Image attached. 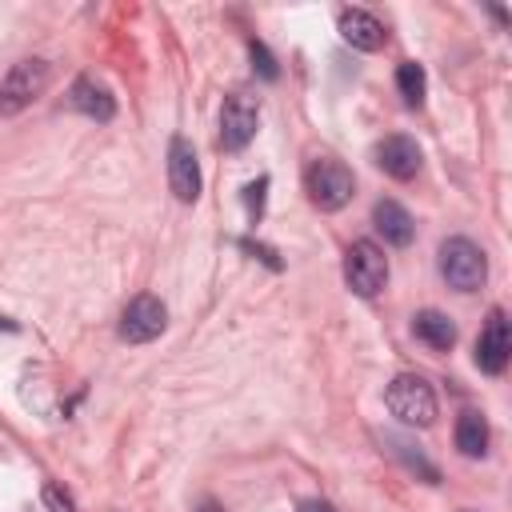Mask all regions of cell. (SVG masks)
I'll return each mask as SVG.
<instances>
[{"label":"cell","mask_w":512,"mask_h":512,"mask_svg":"<svg viewBox=\"0 0 512 512\" xmlns=\"http://www.w3.org/2000/svg\"><path fill=\"white\" fill-rule=\"evenodd\" d=\"M456 448H460L464 456H472V460L488 452V420H484L476 408L460 412V420H456Z\"/></svg>","instance_id":"cell-15"},{"label":"cell","mask_w":512,"mask_h":512,"mask_svg":"<svg viewBox=\"0 0 512 512\" xmlns=\"http://www.w3.org/2000/svg\"><path fill=\"white\" fill-rule=\"evenodd\" d=\"M508 352H512V336H508V316L504 308H492L480 336H476V368L488 372V376H500L504 364H508Z\"/></svg>","instance_id":"cell-8"},{"label":"cell","mask_w":512,"mask_h":512,"mask_svg":"<svg viewBox=\"0 0 512 512\" xmlns=\"http://www.w3.org/2000/svg\"><path fill=\"white\" fill-rule=\"evenodd\" d=\"M384 404H388V412H392L400 424H408V428H428V424L436 420V392H432V384H428L424 376H412V372H400V376L388 384Z\"/></svg>","instance_id":"cell-2"},{"label":"cell","mask_w":512,"mask_h":512,"mask_svg":"<svg viewBox=\"0 0 512 512\" xmlns=\"http://www.w3.org/2000/svg\"><path fill=\"white\" fill-rule=\"evenodd\" d=\"M460 512H472V508H460Z\"/></svg>","instance_id":"cell-24"},{"label":"cell","mask_w":512,"mask_h":512,"mask_svg":"<svg viewBox=\"0 0 512 512\" xmlns=\"http://www.w3.org/2000/svg\"><path fill=\"white\" fill-rule=\"evenodd\" d=\"M168 188L180 204H192L200 196V160H196L192 140L184 136H172L168 144Z\"/></svg>","instance_id":"cell-9"},{"label":"cell","mask_w":512,"mask_h":512,"mask_svg":"<svg viewBox=\"0 0 512 512\" xmlns=\"http://www.w3.org/2000/svg\"><path fill=\"white\" fill-rule=\"evenodd\" d=\"M300 512H336V508L324 504V500H308V504H300Z\"/></svg>","instance_id":"cell-22"},{"label":"cell","mask_w":512,"mask_h":512,"mask_svg":"<svg viewBox=\"0 0 512 512\" xmlns=\"http://www.w3.org/2000/svg\"><path fill=\"white\" fill-rule=\"evenodd\" d=\"M44 508H48V512H76L72 496H68L60 484H44Z\"/></svg>","instance_id":"cell-20"},{"label":"cell","mask_w":512,"mask_h":512,"mask_svg":"<svg viewBox=\"0 0 512 512\" xmlns=\"http://www.w3.org/2000/svg\"><path fill=\"white\" fill-rule=\"evenodd\" d=\"M344 280L356 296H376L388 284V256L372 240H356L344 252Z\"/></svg>","instance_id":"cell-5"},{"label":"cell","mask_w":512,"mask_h":512,"mask_svg":"<svg viewBox=\"0 0 512 512\" xmlns=\"http://www.w3.org/2000/svg\"><path fill=\"white\" fill-rule=\"evenodd\" d=\"M256 124H260L256 100L232 92V96L224 100V108H220V144H224L228 152H240V148L256 136Z\"/></svg>","instance_id":"cell-7"},{"label":"cell","mask_w":512,"mask_h":512,"mask_svg":"<svg viewBox=\"0 0 512 512\" xmlns=\"http://www.w3.org/2000/svg\"><path fill=\"white\" fill-rule=\"evenodd\" d=\"M164 324H168V308L156 300V296H136V300H128V308H124V316H120V340H128V344H148V340H156L160 332H164Z\"/></svg>","instance_id":"cell-6"},{"label":"cell","mask_w":512,"mask_h":512,"mask_svg":"<svg viewBox=\"0 0 512 512\" xmlns=\"http://www.w3.org/2000/svg\"><path fill=\"white\" fill-rule=\"evenodd\" d=\"M412 336H416L420 344H428L432 352H448V348L456 344V324H452L444 312L424 308V312L412 316Z\"/></svg>","instance_id":"cell-14"},{"label":"cell","mask_w":512,"mask_h":512,"mask_svg":"<svg viewBox=\"0 0 512 512\" xmlns=\"http://www.w3.org/2000/svg\"><path fill=\"white\" fill-rule=\"evenodd\" d=\"M336 28H340V40L352 44L356 52H376V48H384V24H380L372 12H364V8H344L340 20H336Z\"/></svg>","instance_id":"cell-11"},{"label":"cell","mask_w":512,"mask_h":512,"mask_svg":"<svg viewBox=\"0 0 512 512\" xmlns=\"http://www.w3.org/2000/svg\"><path fill=\"white\" fill-rule=\"evenodd\" d=\"M240 248H244V252H256V256H260V260H264L268 268H280V260H276V256H272V252H268L264 244H252V240H240Z\"/></svg>","instance_id":"cell-21"},{"label":"cell","mask_w":512,"mask_h":512,"mask_svg":"<svg viewBox=\"0 0 512 512\" xmlns=\"http://www.w3.org/2000/svg\"><path fill=\"white\" fill-rule=\"evenodd\" d=\"M396 88H400V96H404L408 108H420V104H424V88H428L424 68H420L416 60H404V64L396 68Z\"/></svg>","instance_id":"cell-17"},{"label":"cell","mask_w":512,"mask_h":512,"mask_svg":"<svg viewBox=\"0 0 512 512\" xmlns=\"http://www.w3.org/2000/svg\"><path fill=\"white\" fill-rule=\"evenodd\" d=\"M384 444H392V452L404 460V468H408V472H420L428 484H436V480H440L436 464H432V460L420 452V444H412V440H404V436H392V432L384 436Z\"/></svg>","instance_id":"cell-16"},{"label":"cell","mask_w":512,"mask_h":512,"mask_svg":"<svg viewBox=\"0 0 512 512\" xmlns=\"http://www.w3.org/2000/svg\"><path fill=\"white\" fill-rule=\"evenodd\" d=\"M200 512H220V508H216L212 500H204V508H200Z\"/></svg>","instance_id":"cell-23"},{"label":"cell","mask_w":512,"mask_h":512,"mask_svg":"<svg viewBox=\"0 0 512 512\" xmlns=\"http://www.w3.org/2000/svg\"><path fill=\"white\" fill-rule=\"evenodd\" d=\"M248 56H252V68H256L264 80H276V76H280V68H276V60H272V52H268L260 40H248Z\"/></svg>","instance_id":"cell-18"},{"label":"cell","mask_w":512,"mask_h":512,"mask_svg":"<svg viewBox=\"0 0 512 512\" xmlns=\"http://www.w3.org/2000/svg\"><path fill=\"white\" fill-rule=\"evenodd\" d=\"M440 276L456 292H476L488 280V260H484V252L472 240L452 236V240L440 244Z\"/></svg>","instance_id":"cell-3"},{"label":"cell","mask_w":512,"mask_h":512,"mask_svg":"<svg viewBox=\"0 0 512 512\" xmlns=\"http://www.w3.org/2000/svg\"><path fill=\"white\" fill-rule=\"evenodd\" d=\"M372 220H376V232H380L392 248H408V244L416 240V224H412V216H408L396 200H380V204L372 208Z\"/></svg>","instance_id":"cell-13"},{"label":"cell","mask_w":512,"mask_h":512,"mask_svg":"<svg viewBox=\"0 0 512 512\" xmlns=\"http://www.w3.org/2000/svg\"><path fill=\"white\" fill-rule=\"evenodd\" d=\"M304 192L320 212H340L356 192V176H352V168L344 160L316 156L308 164V172H304Z\"/></svg>","instance_id":"cell-1"},{"label":"cell","mask_w":512,"mask_h":512,"mask_svg":"<svg viewBox=\"0 0 512 512\" xmlns=\"http://www.w3.org/2000/svg\"><path fill=\"white\" fill-rule=\"evenodd\" d=\"M264 192H268V176H260V180H252V184L244 188V204H248L252 224H260V216H264Z\"/></svg>","instance_id":"cell-19"},{"label":"cell","mask_w":512,"mask_h":512,"mask_svg":"<svg viewBox=\"0 0 512 512\" xmlns=\"http://www.w3.org/2000/svg\"><path fill=\"white\" fill-rule=\"evenodd\" d=\"M376 164L392 180H412L420 172V144L412 136H384L376 144Z\"/></svg>","instance_id":"cell-10"},{"label":"cell","mask_w":512,"mask_h":512,"mask_svg":"<svg viewBox=\"0 0 512 512\" xmlns=\"http://www.w3.org/2000/svg\"><path fill=\"white\" fill-rule=\"evenodd\" d=\"M48 80H52L48 60H20V64H12L8 76L0 80V112L4 116L24 112L32 100H40L48 92Z\"/></svg>","instance_id":"cell-4"},{"label":"cell","mask_w":512,"mask_h":512,"mask_svg":"<svg viewBox=\"0 0 512 512\" xmlns=\"http://www.w3.org/2000/svg\"><path fill=\"white\" fill-rule=\"evenodd\" d=\"M68 104H72L76 112H84L88 120H100V124H108V120L116 116L112 92H108L104 84H96L92 76H80V80L68 88Z\"/></svg>","instance_id":"cell-12"}]
</instances>
